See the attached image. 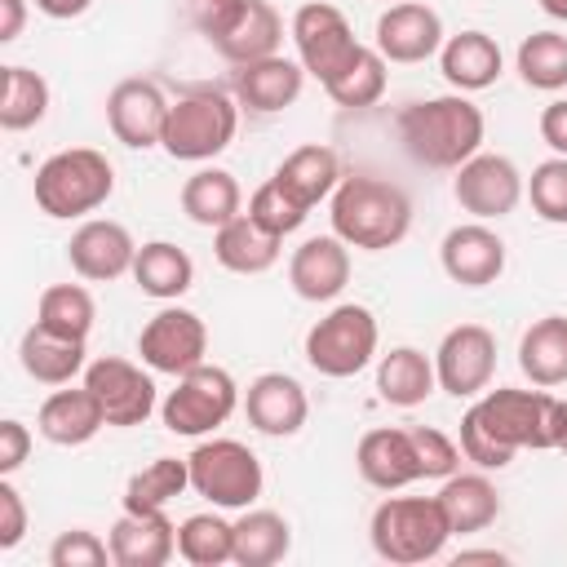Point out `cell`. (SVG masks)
Wrapping results in <instances>:
<instances>
[{
	"label": "cell",
	"instance_id": "1",
	"mask_svg": "<svg viewBox=\"0 0 567 567\" xmlns=\"http://www.w3.org/2000/svg\"><path fill=\"white\" fill-rule=\"evenodd\" d=\"M394 128H399L403 151L416 164L439 168V173H456L470 155L483 151L487 120L470 102V93H443V97H421V102L403 106Z\"/></svg>",
	"mask_w": 567,
	"mask_h": 567
},
{
	"label": "cell",
	"instance_id": "2",
	"mask_svg": "<svg viewBox=\"0 0 567 567\" xmlns=\"http://www.w3.org/2000/svg\"><path fill=\"white\" fill-rule=\"evenodd\" d=\"M332 235H341L359 252H385L408 239L412 230V199L399 182L372 177V173H350L328 199Z\"/></svg>",
	"mask_w": 567,
	"mask_h": 567
},
{
	"label": "cell",
	"instance_id": "3",
	"mask_svg": "<svg viewBox=\"0 0 567 567\" xmlns=\"http://www.w3.org/2000/svg\"><path fill=\"white\" fill-rule=\"evenodd\" d=\"M31 195L44 217H58V221L89 217L115 195V164L93 146L58 151L35 168Z\"/></svg>",
	"mask_w": 567,
	"mask_h": 567
},
{
	"label": "cell",
	"instance_id": "4",
	"mask_svg": "<svg viewBox=\"0 0 567 567\" xmlns=\"http://www.w3.org/2000/svg\"><path fill=\"white\" fill-rule=\"evenodd\" d=\"M501 447H509L514 456L523 447L532 452H549L558 447V425H563V399H554L549 390H518V385H496L483 390L470 408H465Z\"/></svg>",
	"mask_w": 567,
	"mask_h": 567
},
{
	"label": "cell",
	"instance_id": "5",
	"mask_svg": "<svg viewBox=\"0 0 567 567\" xmlns=\"http://www.w3.org/2000/svg\"><path fill=\"white\" fill-rule=\"evenodd\" d=\"M368 540H372L377 558L399 563V567H416V563H430L447 549L452 523H447L439 496H385L372 509Z\"/></svg>",
	"mask_w": 567,
	"mask_h": 567
},
{
	"label": "cell",
	"instance_id": "6",
	"mask_svg": "<svg viewBox=\"0 0 567 567\" xmlns=\"http://www.w3.org/2000/svg\"><path fill=\"white\" fill-rule=\"evenodd\" d=\"M239 128V102L221 89H190L168 106V124H164V155L182 159V164H208L213 155H221L235 142Z\"/></svg>",
	"mask_w": 567,
	"mask_h": 567
},
{
	"label": "cell",
	"instance_id": "7",
	"mask_svg": "<svg viewBox=\"0 0 567 567\" xmlns=\"http://www.w3.org/2000/svg\"><path fill=\"white\" fill-rule=\"evenodd\" d=\"M377 346H381L377 315L368 306H359V301H341L323 319L310 323V332H306V363L319 377L346 381V377H359L377 359Z\"/></svg>",
	"mask_w": 567,
	"mask_h": 567
},
{
	"label": "cell",
	"instance_id": "8",
	"mask_svg": "<svg viewBox=\"0 0 567 567\" xmlns=\"http://www.w3.org/2000/svg\"><path fill=\"white\" fill-rule=\"evenodd\" d=\"M186 465H190V492L217 509H248L266 487V470L257 452L239 439H204L195 443Z\"/></svg>",
	"mask_w": 567,
	"mask_h": 567
},
{
	"label": "cell",
	"instance_id": "9",
	"mask_svg": "<svg viewBox=\"0 0 567 567\" xmlns=\"http://www.w3.org/2000/svg\"><path fill=\"white\" fill-rule=\"evenodd\" d=\"M239 408V385L226 368L217 363H199L190 372L177 377V385L164 394L159 403V416H164V430L168 434H182V439H204L213 434L217 425L230 421V412Z\"/></svg>",
	"mask_w": 567,
	"mask_h": 567
},
{
	"label": "cell",
	"instance_id": "10",
	"mask_svg": "<svg viewBox=\"0 0 567 567\" xmlns=\"http://www.w3.org/2000/svg\"><path fill=\"white\" fill-rule=\"evenodd\" d=\"M288 35L297 44V62L306 66V75H315L319 84H328L359 49L354 31H350V18L328 4V0H306L292 22H288Z\"/></svg>",
	"mask_w": 567,
	"mask_h": 567
},
{
	"label": "cell",
	"instance_id": "11",
	"mask_svg": "<svg viewBox=\"0 0 567 567\" xmlns=\"http://www.w3.org/2000/svg\"><path fill=\"white\" fill-rule=\"evenodd\" d=\"M527 182L518 173V164L509 155H496V151H478L470 155L456 177H452V195L456 204L474 217V221H501L518 208Z\"/></svg>",
	"mask_w": 567,
	"mask_h": 567
},
{
	"label": "cell",
	"instance_id": "12",
	"mask_svg": "<svg viewBox=\"0 0 567 567\" xmlns=\"http://www.w3.org/2000/svg\"><path fill=\"white\" fill-rule=\"evenodd\" d=\"M137 354L151 372H164V377H182L190 368L204 363L208 354V328L195 310L186 306H164L155 310L142 332H137Z\"/></svg>",
	"mask_w": 567,
	"mask_h": 567
},
{
	"label": "cell",
	"instance_id": "13",
	"mask_svg": "<svg viewBox=\"0 0 567 567\" xmlns=\"http://www.w3.org/2000/svg\"><path fill=\"white\" fill-rule=\"evenodd\" d=\"M439 390L452 399H478L496 377V337L483 323H456L434 350Z\"/></svg>",
	"mask_w": 567,
	"mask_h": 567
},
{
	"label": "cell",
	"instance_id": "14",
	"mask_svg": "<svg viewBox=\"0 0 567 567\" xmlns=\"http://www.w3.org/2000/svg\"><path fill=\"white\" fill-rule=\"evenodd\" d=\"M84 385L93 390V399L106 412V425H115V430H133V425H142L159 408L155 377L142 372L133 359H120V354L93 359L84 368Z\"/></svg>",
	"mask_w": 567,
	"mask_h": 567
},
{
	"label": "cell",
	"instance_id": "15",
	"mask_svg": "<svg viewBox=\"0 0 567 567\" xmlns=\"http://www.w3.org/2000/svg\"><path fill=\"white\" fill-rule=\"evenodd\" d=\"M443 18L439 9H430L425 0H399V4H385L377 27H372V44L381 49L385 62H425V58H439L443 49Z\"/></svg>",
	"mask_w": 567,
	"mask_h": 567
},
{
	"label": "cell",
	"instance_id": "16",
	"mask_svg": "<svg viewBox=\"0 0 567 567\" xmlns=\"http://www.w3.org/2000/svg\"><path fill=\"white\" fill-rule=\"evenodd\" d=\"M168 97L155 80L128 75L106 93V124L115 133V142H124L128 151H151L164 137L168 124Z\"/></svg>",
	"mask_w": 567,
	"mask_h": 567
},
{
	"label": "cell",
	"instance_id": "17",
	"mask_svg": "<svg viewBox=\"0 0 567 567\" xmlns=\"http://www.w3.org/2000/svg\"><path fill=\"white\" fill-rule=\"evenodd\" d=\"M133 257H137V244H133L128 226H120L111 217H89L66 239V261L89 284H111L120 275H133Z\"/></svg>",
	"mask_w": 567,
	"mask_h": 567
},
{
	"label": "cell",
	"instance_id": "18",
	"mask_svg": "<svg viewBox=\"0 0 567 567\" xmlns=\"http://www.w3.org/2000/svg\"><path fill=\"white\" fill-rule=\"evenodd\" d=\"M443 275L461 288H487L505 275V239L487 221H461L439 244Z\"/></svg>",
	"mask_w": 567,
	"mask_h": 567
},
{
	"label": "cell",
	"instance_id": "19",
	"mask_svg": "<svg viewBox=\"0 0 567 567\" xmlns=\"http://www.w3.org/2000/svg\"><path fill=\"white\" fill-rule=\"evenodd\" d=\"M244 412H248V425L266 439H292L306 416H310V399H306V385L288 372H261L248 381L244 390Z\"/></svg>",
	"mask_w": 567,
	"mask_h": 567
},
{
	"label": "cell",
	"instance_id": "20",
	"mask_svg": "<svg viewBox=\"0 0 567 567\" xmlns=\"http://www.w3.org/2000/svg\"><path fill=\"white\" fill-rule=\"evenodd\" d=\"M354 470L377 492H399V487L425 478L421 456H416V439H412V430H399V425L368 430L354 447Z\"/></svg>",
	"mask_w": 567,
	"mask_h": 567
},
{
	"label": "cell",
	"instance_id": "21",
	"mask_svg": "<svg viewBox=\"0 0 567 567\" xmlns=\"http://www.w3.org/2000/svg\"><path fill=\"white\" fill-rule=\"evenodd\" d=\"M288 284L301 301H337L350 284V244L341 235H310L288 257Z\"/></svg>",
	"mask_w": 567,
	"mask_h": 567
},
{
	"label": "cell",
	"instance_id": "22",
	"mask_svg": "<svg viewBox=\"0 0 567 567\" xmlns=\"http://www.w3.org/2000/svg\"><path fill=\"white\" fill-rule=\"evenodd\" d=\"M306 89V66L275 53L261 62H244L235 71V102L252 115H279L288 111Z\"/></svg>",
	"mask_w": 567,
	"mask_h": 567
},
{
	"label": "cell",
	"instance_id": "23",
	"mask_svg": "<svg viewBox=\"0 0 567 567\" xmlns=\"http://www.w3.org/2000/svg\"><path fill=\"white\" fill-rule=\"evenodd\" d=\"M106 540H111L115 567H164L177 554V523L164 509H155V514L124 509Z\"/></svg>",
	"mask_w": 567,
	"mask_h": 567
},
{
	"label": "cell",
	"instance_id": "24",
	"mask_svg": "<svg viewBox=\"0 0 567 567\" xmlns=\"http://www.w3.org/2000/svg\"><path fill=\"white\" fill-rule=\"evenodd\" d=\"M439 71L456 93H483L501 80L505 71V53L496 44V35L487 31H461L447 35L439 49Z\"/></svg>",
	"mask_w": 567,
	"mask_h": 567
},
{
	"label": "cell",
	"instance_id": "25",
	"mask_svg": "<svg viewBox=\"0 0 567 567\" xmlns=\"http://www.w3.org/2000/svg\"><path fill=\"white\" fill-rule=\"evenodd\" d=\"M102 425H106V412H102V403L93 399L89 385H80V390L58 385L35 412V430L53 447H84L89 439H97Z\"/></svg>",
	"mask_w": 567,
	"mask_h": 567
},
{
	"label": "cell",
	"instance_id": "26",
	"mask_svg": "<svg viewBox=\"0 0 567 567\" xmlns=\"http://www.w3.org/2000/svg\"><path fill=\"white\" fill-rule=\"evenodd\" d=\"M84 354H89L84 341L62 337V332H53V328H44V323H31V328L22 332V341H18V363H22V372H27L31 381H40V385H71V381L89 368Z\"/></svg>",
	"mask_w": 567,
	"mask_h": 567
},
{
	"label": "cell",
	"instance_id": "27",
	"mask_svg": "<svg viewBox=\"0 0 567 567\" xmlns=\"http://www.w3.org/2000/svg\"><path fill=\"white\" fill-rule=\"evenodd\" d=\"M279 252H284V239L270 235L266 226H257L248 213H239L213 230V257L230 275H266L279 261Z\"/></svg>",
	"mask_w": 567,
	"mask_h": 567
},
{
	"label": "cell",
	"instance_id": "28",
	"mask_svg": "<svg viewBox=\"0 0 567 567\" xmlns=\"http://www.w3.org/2000/svg\"><path fill=\"white\" fill-rule=\"evenodd\" d=\"M439 505L452 523V536H470V532H487L501 518V492L487 478V470L474 474H447L439 487Z\"/></svg>",
	"mask_w": 567,
	"mask_h": 567
},
{
	"label": "cell",
	"instance_id": "29",
	"mask_svg": "<svg viewBox=\"0 0 567 567\" xmlns=\"http://www.w3.org/2000/svg\"><path fill=\"white\" fill-rule=\"evenodd\" d=\"M439 390L434 359L416 346H394L377 359V394L390 408H421Z\"/></svg>",
	"mask_w": 567,
	"mask_h": 567
},
{
	"label": "cell",
	"instance_id": "30",
	"mask_svg": "<svg viewBox=\"0 0 567 567\" xmlns=\"http://www.w3.org/2000/svg\"><path fill=\"white\" fill-rule=\"evenodd\" d=\"M177 199H182V213L204 230H217L244 213V190H239L235 173H226V168H195L182 182Z\"/></svg>",
	"mask_w": 567,
	"mask_h": 567
},
{
	"label": "cell",
	"instance_id": "31",
	"mask_svg": "<svg viewBox=\"0 0 567 567\" xmlns=\"http://www.w3.org/2000/svg\"><path fill=\"white\" fill-rule=\"evenodd\" d=\"M518 368L532 385H567V315H545L518 337Z\"/></svg>",
	"mask_w": 567,
	"mask_h": 567
},
{
	"label": "cell",
	"instance_id": "32",
	"mask_svg": "<svg viewBox=\"0 0 567 567\" xmlns=\"http://www.w3.org/2000/svg\"><path fill=\"white\" fill-rule=\"evenodd\" d=\"M275 177H279L306 208H315V204L332 199V190L341 186L346 173H341V159H337L332 146H323V142H306V146H297V151L284 155V164L275 168Z\"/></svg>",
	"mask_w": 567,
	"mask_h": 567
},
{
	"label": "cell",
	"instance_id": "33",
	"mask_svg": "<svg viewBox=\"0 0 567 567\" xmlns=\"http://www.w3.org/2000/svg\"><path fill=\"white\" fill-rule=\"evenodd\" d=\"M133 284L155 297V301H177L182 292H190L195 284V261L186 248L168 244V239H151V244H137V257H133Z\"/></svg>",
	"mask_w": 567,
	"mask_h": 567
},
{
	"label": "cell",
	"instance_id": "34",
	"mask_svg": "<svg viewBox=\"0 0 567 567\" xmlns=\"http://www.w3.org/2000/svg\"><path fill=\"white\" fill-rule=\"evenodd\" d=\"M279 44H284V18H279V9H275L270 0H248L244 18H239V22L230 27V35H221L213 49H217L226 62L244 66V62L275 58Z\"/></svg>",
	"mask_w": 567,
	"mask_h": 567
},
{
	"label": "cell",
	"instance_id": "35",
	"mask_svg": "<svg viewBox=\"0 0 567 567\" xmlns=\"http://www.w3.org/2000/svg\"><path fill=\"white\" fill-rule=\"evenodd\" d=\"M292 549V527L279 509H244L235 518V563L239 567H275Z\"/></svg>",
	"mask_w": 567,
	"mask_h": 567
},
{
	"label": "cell",
	"instance_id": "36",
	"mask_svg": "<svg viewBox=\"0 0 567 567\" xmlns=\"http://www.w3.org/2000/svg\"><path fill=\"white\" fill-rule=\"evenodd\" d=\"M385 84H390V71H385V58L377 44H359L354 58L323 84V93L337 102V106H377L385 97Z\"/></svg>",
	"mask_w": 567,
	"mask_h": 567
},
{
	"label": "cell",
	"instance_id": "37",
	"mask_svg": "<svg viewBox=\"0 0 567 567\" xmlns=\"http://www.w3.org/2000/svg\"><path fill=\"white\" fill-rule=\"evenodd\" d=\"M186 487H190V465L177 456H155L124 483V509H133V514L168 509Z\"/></svg>",
	"mask_w": 567,
	"mask_h": 567
},
{
	"label": "cell",
	"instance_id": "38",
	"mask_svg": "<svg viewBox=\"0 0 567 567\" xmlns=\"http://www.w3.org/2000/svg\"><path fill=\"white\" fill-rule=\"evenodd\" d=\"M49 115V80L31 66L9 62L4 66V93H0V128L27 133Z\"/></svg>",
	"mask_w": 567,
	"mask_h": 567
},
{
	"label": "cell",
	"instance_id": "39",
	"mask_svg": "<svg viewBox=\"0 0 567 567\" xmlns=\"http://www.w3.org/2000/svg\"><path fill=\"white\" fill-rule=\"evenodd\" d=\"M177 554L190 563V567H221V563H235V523H226L213 509L204 514H190L177 523Z\"/></svg>",
	"mask_w": 567,
	"mask_h": 567
},
{
	"label": "cell",
	"instance_id": "40",
	"mask_svg": "<svg viewBox=\"0 0 567 567\" xmlns=\"http://www.w3.org/2000/svg\"><path fill=\"white\" fill-rule=\"evenodd\" d=\"M514 66H518L527 89H540V93L567 89V35L563 31H532V35H523V44L514 53Z\"/></svg>",
	"mask_w": 567,
	"mask_h": 567
},
{
	"label": "cell",
	"instance_id": "41",
	"mask_svg": "<svg viewBox=\"0 0 567 567\" xmlns=\"http://www.w3.org/2000/svg\"><path fill=\"white\" fill-rule=\"evenodd\" d=\"M93 319H97V306L84 284H49L35 301V323H44L62 337H75V341H89Z\"/></svg>",
	"mask_w": 567,
	"mask_h": 567
},
{
	"label": "cell",
	"instance_id": "42",
	"mask_svg": "<svg viewBox=\"0 0 567 567\" xmlns=\"http://www.w3.org/2000/svg\"><path fill=\"white\" fill-rule=\"evenodd\" d=\"M248 217L257 221V226H266L270 235H292V230H301V221L310 217V208L279 182V177H270V182H261L252 195H248Z\"/></svg>",
	"mask_w": 567,
	"mask_h": 567
},
{
	"label": "cell",
	"instance_id": "43",
	"mask_svg": "<svg viewBox=\"0 0 567 567\" xmlns=\"http://www.w3.org/2000/svg\"><path fill=\"white\" fill-rule=\"evenodd\" d=\"M532 199V213L549 226H567V155H549L532 168L527 177V190Z\"/></svg>",
	"mask_w": 567,
	"mask_h": 567
},
{
	"label": "cell",
	"instance_id": "44",
	"mask_svg": "<svg viewBox=\"0 0 567 567\" xmlns=\"http://www.w3.org/2000/svg\"><path fill=\"white\" fill-rule=\"evenodd\" d=\"M102 563H111V540H102L89 527L58 532V540L49 545V567H102Z\"/></svg>",
	"mask_w": 567,
	"mask_h": 567
},
{
	"label": "cell",
	"instance_id": "45",
	"mask_svg": "<svg viewBox=\"0 0 567 567\" xmlns=\"http://www.w3.org/2000/svg\"><path fill=\"white\" fill-rule=\"evenodd\" d=\"M416 439V456H421V474L425 478H447L461 470V443H452L443 430L434 425H412Z\"/></svg>",
	"mask_w": 567,
	"mask_h": 567
},
{
	"label": "cell",
	"instance_id": "46",
	"mask_svg": "<svg viewBox=\"0 0 567 567\" xmlns=\"http://www.w3.org/2000/svg\"><path fill=\"white\" fill-rule=\"evenodd\" d=\"M244 9H248V0H186L190 27H195L208 44H217L221 35H230V27L244 18Z\"/></svg>",
	"mask_w": 567,
	"mask_h": 567
},
{
	"label": "cell",
	"instance_id": "47",
	"mask_svg": "<svg viewBox=\"0 0 567 567\" xmlns=\"http://www.w3.org/2000/svg\"><path fill=\"white\" fill-rule=\"evenodd\" d=\"M461 456H465V461H474V465H478V470H487V474H492V470H505V465L514 461V452H509V447H501V443H496V439H492V434H487L470 412L461 416Z\"/></svg>",
	"mask_w": 567,
	"mask_h": 567
},
{
	"label": "cell",
	"instance_id": "48",
	"mask_svg": "<svg viewBox=\"0 0 567 567\" xmlns=\"http://www.w3.org/2000/svg\"><path fill=\"white\" fill-rule=\"evenodd\" d=\"M22 536H27V501H22V492L0 474V549H4V554L18 549Z\"/></svg>",
	"mask_w": 567,
	"mask_h": 567
},
{
	"label": "cell",
	"instance_id": "49",
	"mask_svg": "<svg viewBox=\"0 0 567 567\" xmlns=\"http://www.w3.org/2000/svg\"><path fill=\"white\" fill-rule=\"evenodd\" d=\"M31 456V430L18 416L0 421V474L9 478L13 470H22V461Z\"/></svg>",
	"mask_w": 567,
	"mask_h": 567
},
{
	"label": "cell",
	"instance_id": "50",
	"mask_svg": "<svg viewBox=\"0 0 567 567\" xmlns=\"http://www.w3.org/2000/svg\"><path fill=\"white\" fill-rule=\"evenodd\" d=\"M540 137L554 155H567V97H558L540 111Z\"/></svg>",
	"mask_w": 567,
	"mask_h": 567
},
{
	"label": "cell",
	"instance_id": "51",
	"mask_svg": "<svg viewBox=\"0 0 567 567\" xmlns=\"http://www.w3.org/2000/svg\"><path fill=\"white\" fill-rule=\"evenodd\" d=\"M27 27V0H0V44H13Z\"/></svg>",
	"mask_w": 567,
	"mask_h": 567
},
{
	"label": "cell",
	"instance_id": "52",
	"mask_svg": "<svg viewBox=\"0 0 567 567\" xmlns=\"http://www.w3.org/2000/svg\"><path fill=\"white\" fill-rule=\"evenodd\" d=\"M35 9H40L44 18H53V22H71V18L89 13L93 0H35Z\"/></svg>",
	"mask_w": 567,
	"mask_h": 567
},
{
	"label": "cell",
	"instance_id": "53",
	"mask_svg": "<svg viewBox=\"0 0 567 567\" xmlns=\"http://www.w3.org/2000/svg\"><path fill=\"white\" fill-rule=\"evenodd\" d=\"M456 563H505V554L501 549H461Z\"/></svg>",
	"mask_w": 567,
	"mask_h": 567
},
{
	"label": "cell",
	"instance_id": "54",
	"mask_svg": "<svg viewBox=\"0 0 567 567\" xmlns=\"http://www.w3.org/2000/svg\"><path fill=\"white\" fill-rule=\"evenodd\" d=\"M540 9H545L549 18H558V22H567V0H540Z\"/></svg>",
	"mask_w": 567,
	"mask_h": 567
},
{
	"label": "cell",
	"instance_id": "55",
	"mask_svg": "<svg viewBox=\"0 0 567 567\" xmlns=\"http://www.w3.org/2000/svg\"><path fill=\"white\" fill-rule=\"evenodd\" d=\"M558 452H567V399H563V425H558Z\"/></svg>",
	"mask_w": 567,
	"mask_h": 567
},
{
	"label": "cell",
	"instance_id": "56",
	"mask_svg": "<svg viewBox=\"0 0 567 567\" xmlns=\"http://www.w3.org/2000/svg\"><path fill=\"white\" fill-rule=\"evenodd\" d=\"M385 4H399V0H385Z\"/></svg>",
	"mask_w": 567,
	"mask_h": 567
}]
</instances>
